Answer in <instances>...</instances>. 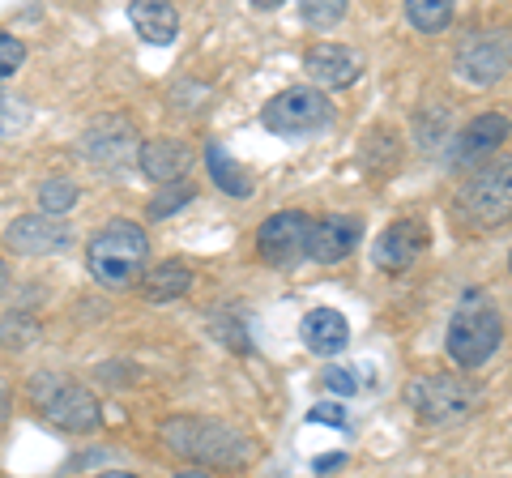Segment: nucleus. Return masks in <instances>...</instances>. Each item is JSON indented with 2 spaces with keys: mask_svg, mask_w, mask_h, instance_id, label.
<instances>
[{
  "mask_svg": "<svg viewBox=\"0 0 512 478\" xmlns=\"http://www.w3.org/2000/svg\"><path fill=\"white\" fill-rule=\"evenodd\" d=\"M146 261H150V235L133 218H111L86 244L90 278L107 286V291H133L146 278Z\"/></svg>",
  "mask_w": 512,
  "mask_h": 478,
  "instance_id": "obj_1",
  "label": "nucleus"
},
{
  "mask_svg": "<svg viewBox=\"0 0 512 478\" xmlns=\"http://www.w3.org/2000/svg\"><path fill=\"white\" fill-rule=\"evenodd\" d=\"M163 444L171 453H180L201 466H244L252 457V440L244 432H235L231 423L210 419V414H171L163 423Z\"/></svg>",
  "mask_w": 512,
  "mask_h": 478,
  "instance_id": "obj_2",
  "label": "nucleus"
},
{
  "mask_svg": "<svg viewBox=\"0 0 512 478\" xmlns=\"http://www.w3.org/2000/svg\"><path fill=\"white\" fill-rule=\"evenodd\" d=\"M500 342H504L500 308H495L483 291H466L453 312V321H448V338H444L448 359H453L457 368H483L495 350H500Z\"/></svg>",
  "mask_w": 512,
  "mask_h": 478,
  "instance_id": "obj_3",
  "label": "nucleus"
},
{
  "mask_svg": "<svg viewBox=\"0 0 512 478\" xmlns=\"http://www.w3.org/2000/svg\"><path fill=\"white\" fill-rule=\"evenodd\" d=\"M261 124L286 141L316 137L333 129V103H329V94H320L312 86H291L261 107Z\"/></svg>",
  "mask_w": 512,
  "mask_h": 478,
  "instance_id": "obj_4",
  "label": "nucleus"
},
{
  "mask_svg": "<svg viewBox=\"0 0 512 478\" xmlns=\"http://www.w3.org/2000/svg\"><path fill=\"white\" fill-rule=\"evenodd\" d=\"M410 406L419 414L423 427H453V423L474 414L478 389L470 380H457V376H419L410 385Z\"/></svg>",
  "mask_w": 512,
  "mask_h": 478,
  "instance_id": "obj_5",
  "label": "nucleus"
},
{
  "mask_svg": "<svg viewBox=\"0 0 512 478\" xmlns=\"http://www.w3.org/2000/svg\"><path fill=\"white\" fill-rule=\"evenodd\" d=\"M35 406L47 423H56L60 432H99L103 423V406L86 385L73 380H39L35 385Z\"/></svg>",
  "mask_w": 512,
  "mask_h": 478,
  "instance_id": "obj_6",
  "label": "nucleus"
},
{
  "mask_svg": "<svg viewBox=\"0 0 512 478\" xmlns=\"http://www.w3.org/2000/svg\"><path fill=\"white\" fill-rule=\"evenodd\" d=\"M512 210V180H508V163L487 167L470 175L457 193V218H466L474 231H491L500 227Z\"/></svg>",
  "mask_w": 512,
  "mask_h": 478,
  "instance_id": "obj_7",
  "label": "nucleus"
},
{
  "mask_svg": "<svg viewBox=\"0 0 512 478\" xmlns=\"http://www.w3.org/2000/svg\"><path fill=\"white\" fill-rule=\"evenodd\" d=\"M308 231H312V218L303 210H282L274 218L261 222V231H256V252L269 261V265H299L308 257Z\"/></svg>",
  "mask_w": 512,
  "mask_h": 478,
  "instance_id": "obj_8",
  "label": "nucleus"
},
{
  "mask_svg": "<svg viewBox=\"0 0 512 478\" xmlns=\"http://www.w3.org/2000/svg\"><path fill=\"white\" fill-rule=\"evenodd\" d=\"M427 248H431L427 222L423 218H397L372 244V261H376V269H384V274H402V269H410Z\"/></svg>",
  "mask_w": 512,
  "mask_h": 478,
  "instance_id": "obj_9",
  "label": "nucleus"
},
{
  "mask_svg": "<svg viewBox=\"0 0 512 478\" xmlns=\"http://www.w3.org/2000/svg\"><path fill=\"white\" fill-rule=\"evenodd\" d=\"M508 73V35L504 30H483L470 35L457 52V77L470 86H495Z\"/></svg>",
  "mask_w": 512,
  "mask_h": 478,
  "instance_id": "obj_10",
  "label": "nucleus"
},
{
  "mask_svg": "<svg viewBox=\"0 0 512 478\" xmlns=\"http://www.w3.org/2000/svg\"><path fill=\"white\" fill-rule=\"evenodd\" d=\"M82 154L90 158L94 167H103V171H124L137 158V133H133V124L120 120V116L94 120L90 129L82 133Z\"/></svg>",
  "mask_w": 512,
  "mask_h": 478,
  "instance_id": "obj_11",
  "label": "nucleus"
},
{
  "mask_svg": "<svg viewBox=\"0 0 512 478\" xmlns=\"http://www.w3.org/2000/svg\"><path fill=\"white\" fill-rule=\"evenodd\" d=\"M303 73L312 77V90H346L363 77V56L346 43H316L308 56H303Z\"/></svg>",
  "mask_w": 512,
  "mask_h": 478,
  "instance_id": "obj_12",
  "label": "nucleus"
},
{
  "mask_svg": "<svg viewBox=\"0 0 512 478\" xmlns=\"http://www.w3.org/2000/svg\"><path fill=\"white\" fill-rule=\"evenodd\" d=\"M363 239V218L355 214H325V218H312V231H308V257L320 265H338L346 261L350 252L359 248Z\"/></svg>",
  "mask_w": 512,
  "mask_h": 478,
  "instance_id": "obj_13",
  "label": "nucleus"
},
{
  "mask_svg": "<svg viewBox=\"0 0 512 478\" xmlns=\"http://www.w3.org/2000/svg\"><path fill=\"white\" fill-rule=\"evenodd\" d=\"M5 244L22 257H47V252H64L73 244V227L64 218H47V214H26L18 222H9Z\"/></svg>",
  "mask_w": 512,
  "mask_h": 478,
  "instance_id": "obj_14",
  "label": "nucleus"
},
{
  "mask_svg": "<svg viewBox=\"0 0 512 478\" xmlns=\"http://www.w3.org/2000/svg\"><path fill=\"white\" fill-rule=\"evenodd\" d=\"M504 141H508V116L487 111V116L470 120L466 129L453 137V146H448V167H470V163H478V158L495 154Z\"/></svg>",
  "mask_w": 512,
  "mask_h": 478,
  "instance_id": "obj_15",
  "label": "nucleus"
},
{
  "mask_svg": "<svg viewBox=\"0 0 512 478\" xmlns=\"http://www.w3.org/2000/svg\"><path fill=\"white\" fill-rule=\"evenodd\" d=\"M137 167L146 171V180H154L158 188L163 184H180L184 175L192 171V150L175 137H154L137 146Z\"/></svg>",
  "mask_w": 512,
  "mask_h": 478,
  "instance_id": "obj_16",
  "label": "nucleus"
},
{
  "mask_svg": "<svg viewBox=\"0 0 512 478\" xmlns=\"http://www.w3.org/2000/svg\"><path fill=\"white\" fill-rule=\"evenodd\" d=\"M299 338L303 346L312 350V355H342L346 342H350V325H346V316L338 308H312L308 316H303V325H299Z\"/></svg>",
  "mask_w": 512,
  "mask_h": 478,
  "instance_id": "obj_17",
  "label": "nucleus"
},
{
  "mask_svg": "<svg viewBox=\"0 0 512 478\" xmlns=\"http://www.w3.org/2000/svg\"><path fill=\"white\" fill-rule=\"evenodd\" d=\"M128 22H133V30L150 47H167L180 35V13L163 5V0H133V5H128Z\"/></svg>",
  "mask_w": 512,
  "mask_h": 478,
  "instance_id": "obj_18",
  "label": "nucleus"
},
{
  "mask_svg": "<svg viewBox=\"0 0 512 478\" xmlns=\"http://www.w3.org/2000/svg\"><path fill=\"white\" fill-rule=\"evenodd\" d=\"M192 269L184 261H163V265H154L146 282H141V295L150 299V304H171V299H184L192 291Z\"/></svg>",
  "mask_w": 512,
  "mask_h": 478,
  "instance_id": "obj_19",
  "label": "nucleus"
},
{
  "mask_svg": "<svg viewBox=\"0 0 512 478\" xmlns=\"http://www.w3.org/2000/svg\"><path fill=\"white\" fill-rule=\"evenodd\" d=\"M205 167H210L214 184L222 188V193H231V197H252V175L235 163L231 150L222 146V141H210V146H205Z\"/></svg>",
  "mask_w": 512,
  "mask_h": 478,
  "instance_id": "obj_20",
  "label": "nucleus"
},
{
  "mask_svg": "<svg viewBox=\"0 0 512 478\" xmlns=\"http://www.w3.org/2000/svg\"><path fill=\"white\" fill-rule=\"evenodd\" d=\"M406 18L423 35H440V30L453 26V5L448 0H406Z\"/></svg>",
  "mask_w": 512,
  "mask_h": 478,
  "instance_id": "obj_21",
  "label": "nucleus"
},
{
  "mask_svg": "<svg viewBox=\"0 0 512 478\" xmlns=\"http://www.w3.org/2000/svg\"><path fill=\"white\" fill-rule=\"evenodd\" d=\"M77 197H82V188L73 180H64V175H52V180L39 184V210L47 218H64L77 205Z\"/></svg>",
  "mask_w": 512,
  "mask_h": 478,
  "instance_id": "obj_22",
  "label": "nucleus"
},
{
  "mask_svg": "<svg viewBox=\"0 0 512 478\" xmlns=\"http://www.w3.org/2000/svg\"><path fill=\"white\" fill-rule=\"evenodd\" d=\"M192 197H197V188H192L188 180H180V184H163L158 193L150 197V218H167V214H175L180 205H188Z\"/></svg>",
  "mask_w": 512,
  "mask_h": 478,
  "instance_id": "obj_23",
  "label": "nucleus"
},
{
  "mask_svg": "<svg viewBox=\"0 0 512 478\" xmlns=\"http://www.w3.org/2000/svg\"><path fill=\"white\" fill-rule=\"evenodd\" d=\"M26 120H30V111H26V103L18 99V94H9L5 86H0V141L18 137V133L26 129Z\"/></svg>",
  "mask_w": 512,
  "mask_h": 478,
  "instance_id": "obj_24",
  "label": "nucleus"
},
{
  "mask_svg": "<svg viewBox=\"0 0 512 478\" xmlns=\"http://www.w3.org/2000/svg\"><path fill=\"white\" fill-rule=\"evenodd\" d=\"M346 18V0H308L303 5V22L316 26V30H329Z\"/></svg>",
  "mask_w": 512,
  "mask_h": 478,
  "instance_id": "obj_25",
  "label": "nucleus"
},
{
  "mask_svg": "<svg viewBox=\"0 0 512 478\" xmlns=\"http://www.w3.org/2000/svg\"><path fill=\"white\" fill-rule=\"evenodd\" d=\"M22 60H26V43L18 35H9V30H0V82L18 73Z\"/></svg>",
  "mask_w": 512,
  "mask_h": 478,
  "instance_id": "obj_26",
  "label": "nucleus"
},
{
  "mask_svg": "<svg viewBox=\"0 0 512 478\" xmlns=\"http://www.w3.org/2000/svg\"><path fill=\"white\" fill-rule=\"evenodd\" d=\"M308 419L312 423H329V427H346V410L338 402H320V406H312Z\"/></svg>",
  "mask_w": 512,
  "mask_h": 478,
  "instance_id": "obj_27",
  "label": "nucleus"
},
{
  "mask_svg": "<svg viewBox=\"0 0 512 478\" xmlns=\"http://www.w3.org/2000/svg\"><path fill=\"white\" fill-rule=\"evenodd\" d=\"M325 385L333 393H359V380L350 376V372H342V368H325Z\"/></svg>",
  "mask_w": 512,
  "mask_h": 478,
  "instance_id": "obj_28",
  "label": "nucleus"
},
{
  "mask_svg": "<svg viewBox=\"0 0 512 478\" xmlns=\"http://www.w3.org/2000/svg\"><path fill=\"white\" fill-rule=\"evenodd\" d=\"M342 466V457H320L316 461V474H325V470H338Z\"/></svg>",
  "mask_w": 512,
  "mask_h": 478,
  "instance_id": "obj_29",
  "label": "nucleus"
},
{
  "mask_svg": "<svg viewBox=\"0 0 512 478\" xmlns=\"http://www.w3.org/2000/svg\"><path fill=\"white\" fill-rule=\"evenodd\" d=\"M175 478H214V474H210V470H180Z\"/></svg>",
  "mask_w": 512,
  "mask_h": 478,
  "instance_id": "obj_30",
  "label": "nucleus"
},
{
  "mask_svg": "<svg viewBox=\"0 0 512 478\" xmlns=\"http://www.w3.org/2000/svg\"><path fill=\"white\" fill-rule=\"evenodd\" d=\"M94 478H137V474H124V470H107V474H94Z\"/></svg>",
  "mask_w": 512,
  "mask_h": 478,
  "instance_id": "obj_31",
  "label": "nucleus"
},
{
  "mask_svg": "<svg viewBox=\"0 0 512 478\" xmlns=\"http://www.w3.org/2000/svg\"><path fill=\"white\" fill-rule=\"evenodd\" d=\"M5 286H9V269H5V261H0V295H5Z\"/></svg>",
  "mask_w": 512,
  "mask_h": 478,
  "instance_id": "obj_32",
  "label": "nucleus"
},
{
  "mask_svg": "<svg viewBox=\"0 0 512 478\" xmlns=\"http://www.w3.org/2000/svg\"><path fill=\"white\" fill-rule=\"evenodd\" d=\"M0 414H5V389H0Z\"/></svg>",
  "mask_w": 512,
  "mask_h": 478,
  "instance_id": "obj_33",
  "label": "nucleus"
}]
</instances>
